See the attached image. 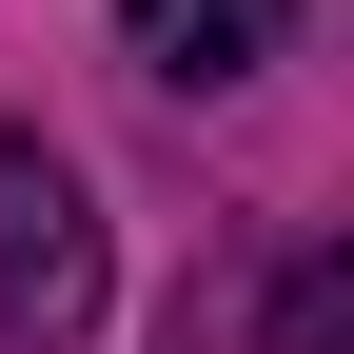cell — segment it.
Returning <instances> with one entry per match:
<instances>
[{
	"mask_svg": "<svg viewBox=\"0 0 354 354\" xmlns=\"http://www.w3.org/2000/svg\"><path fill=\"white\" fill-rule=\"evenodd\" d=\"M118 39H138V79H177V99H236L256 59H295V0H118Z\"/></svg>",
	"mask_w": 354,
	"mask_h": 354,
	"instance_id": "cell-2",
	"label": "cell"
},
{
	"mask_svg": "<svg viewBox=\"0 0 354 354\" xmlns=\"http://www.w3.org/2000/svg\"><path fill=\"white\" fill-rule=\"evenodd\" d=\"M354 335V256H295V276H276V354H335Z\"/></svg>",
	"mask_w": 354,
	"mask_h": 354,
	"instance_id": "cell-3",
	"label": "cell"
},
{
	"mask_svg": "<svg viewBox=\"0 0 354 354\" xmlns=\"http://www.w3.org/2000/svg\"><path fill=\"white\" fill-rule=\"evenodd\" d=\"M99 335V216L59 158H0V354H79Z\"/></svg>",
	"mask_w": 354,
	"mask_h": 354,
	"instance_id": "cell-1",
	"label": "cell"
}]
</instances>
